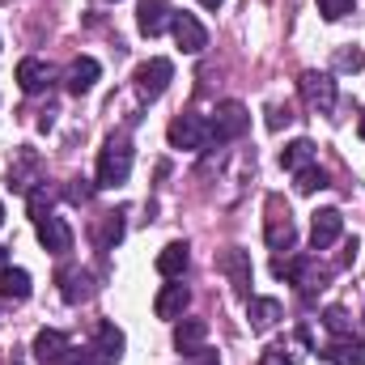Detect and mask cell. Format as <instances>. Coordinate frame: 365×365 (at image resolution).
<instances>
[{"label": "cell", "mask_w": 365, "mask_h": 365, "mask_svg": "<svg viewBox=\"0 0 365 365\" xmlns=\"http://www.w3.org/2000/svg\"><path fill=\"white\" fill-rule=\"evenodd\" d=\"M132 175V140L110 136L98 153V187H123Z\"/></svg>", "instance_id": "cell-1"}, {"label": "cell", "mask_w": 365, "mask_h": 365, "mask_svg": "<svg viewBox=\"0 0 365 365\" xmlns=\"http://www.w3.org/2000/svg\"><path fill=\"white\" fill-rule=\"evenodd\" d=\"M208 128H212V140H217V145H225V140H242V136H247V128H251V110H247L242 102L225 98V102H217V110H212Z\"/></svg>", "instance_id": "cell-2"}, {"label": "cell", "mask_w": 365, "mask_h": 365, "mask_svg": "<svg viewBox=\"0 0 365 365\" xmlns=\"http://www.w3.org/2000/svg\"><path fill=\"white\" fill-rule=\"evenodd\" d=\"M170 81H175V64H170L166 56H153V60H145V64L136 68V93H140L145 102H158Z\"/></svg>", "instance_id": "cell-3"}, {"label": "cell", "mask_w": 365, "mask_h": 365, "mask_svg": "<svg viewBox=\"0 0 365 365\" xmlns=\"http://www.w3.org/2000/svg\"><path fill=\"white\" fill-rule=\"evenodd\" d=\"M297 90H302V102L310 106V110H319V115H331L336 110V81H331V73H302V81H297Z\"/></svg>", "instance_id": "cell-4"}, {"label": "cell", "mask_w": 365, "mask_h": 365, "mask_svg": "<svg viewBox=\"0 0 365 365\" xmlns=\"http://www.w3.org/2000/svg\"><path fill=\"white\" fill-rule=\"evenodd\" d=\"M166 136H170L175 149H208V145H212V128H208L204 115H179V119L166 128Z\"/></svg>", "instance_id": "cell-5"}, {"label": "cell", "mask_w": 365, "mask_h": 365, "mask_svg": "<svg viewBox=\"0 0 365 365\" xmlns=\"http://www.w3.org/2000/svg\"><path fill=\"white\" fill-rule=\"evenodd\" d=\"M38 225V242H43V251L47 255H68L73 251V230H68V221L64 217H56V212H47L43 221H34Z\"/></svg>", "instance_id": "cell-6"}, {"label": "cell", "mask_w": 365, "mask_h": 365, "mask_svg": "<svg viewBox=\"0 0 365 365\" xmlns=\"http://www.w3.org/2000/svg\"><path fill=\"white\" fill-rule=\"evenodd\" d=\"M268 247L272 251H293V242H297V230H293V217H289V208H280V200H268Z\"/></svg>", "instance_id": "cell-7"}, {"label": "cell", "mask_w": 365, "mask_h": 365, "mask_svg": "<svg viewBox=\"0 0 365 365\" xmlns=\"http://www.w3.org/2000/svg\"><path fill=\"white\" fill-rule=\"evenodd\" d=\"M340 234H344L340 208H319L314 221H310V247H314V251H327L331 242H340Z\"/></svg>", "instance_id": "cell-8"}, {"label": "cell", "mask_w": 365, "mask_h": 365, "mask_svg": "<svg viewBox=\"0 0 365 365\" xmlns=\"http://www.w3.org/2000/svg\"><path fill=\"white\" fill-rule=\"evenodd\" d=\"M170 34H175V43H179L187 56H200V51L208 47V30H204L191 13H175V17H170Z\"/></svg>", "instance_id": "cell-9"}, {"label": "cell", "mask_w": 365, "mask_h": 365, "mask_svg": "<svg viewBox=\"0 0 365 365\" xmlns=\"http://www.w3.org/2000/svg\"><path fill=\"white\" fill-rule=\"evenodd\" d=\"M170 17H175V9H170L166 0H140V4H136V26H140V34H149V38H158L162 30H170Z\"/></svg>", "instance_id": "cell-10"}, {"label": "cell", "mask_w": 365, "mask_h": 365, "mask_svg": "<svg viewBox=\"0 0 365 365\" xmlns=\"http://www.w3.org/2000/svg\"><path fill=\"white\" fill-rule=\"evenodd\" d=\"M217 268L230 276V284H234L238 293H251V255H247L242 247H230V251H221Z\"/></svg>", "instance_id": "cell-11"}, {"label": "cell", "mask_w": 365, "mask_h": 365, "mask_svg": "<svg viewBox=\"0 0 365 365\" xmlns=\"http://www.w3.org/2000/svg\"><path fill=\"white\" fill-rule=\"evenodd\" d=\"M123 344H128V340H123V331H119L115 323H102L90 353H93V361H98V365H119V357H123Z\"/></svg>", "instance_id": "cell-12"}, {"label": "cell", "mask_w": 365, "mask_h": 365, "mask_svg": "<svg viewBox=\"0 0 365 365\" xmlns=\"http://www.w3.org/2000/svg\"><path fill=\"white\" fill-rule=\"evenodd\" d=\"M284 319V306L276 302V297H251L247 302V323H251V331H272L276 323Z\"/></svg>", "instance_id": "cell-13"}, {"label": "cell", "mask_w": 365, "mask_h": 365, "mask_svg": "<svg viewBox=\"0 0 365 365\" xmlns=\"http://www.w3.org/2000/svg\"><path fill=\"white\" fill-rule=\"evenodd\" d=\"M187 302H191V289L187 284H162V293L153 297V310H158V319H170V323H179L182 310H187Z\"/></svg>", "instance_id": "cell-14"}, {"label": "cell", "mask_w": 365, "mask_h": 365, "mask_svg": "<svg viewBox=\"0 0 365 365\" xmlns=\"http://www.w3.org/2000/svg\"><path fill=\"white\" fill-rule=\"evenodd\" d=\"M17 86H21V93H43L51 86V64L38 60V56H26L17 64Z\"/></svg>", "instance_id": "cell-15"}, {"label": "cell", "mask_w": 365, "mask_h": 365, "mask_svg": "<svg viewBox=\"0 0 365 365\" xmlns=\"http://www.w3.org/2000/svg\"><path fill=\"white\" fill-rule=\"evenodd\" d=\"M98 77H102V64L93 56H77L64 73V86H68V93H90Z\"/></svg>", "instance_id": "cell-16"}, {"label": "cell", "mask_w": 365, "mask_h": 365, "mask_svg": "<svg viewBox=\"0 0 365 365\" xmlns=\"http://www.w3.org/2000/svg\"><path fill=\"white\" fill-rule=\"evenodd\" d=\"M319 357L331 361V365H365V340H353V336L331 340V344L319 349Z\"/></svg>", "instance_id": "cell-17"}, {"label": "cell", "mask_w": 365, "mask_h": 365, "mask_svg": "<svg viewBox=\"0 0 365 365\" xmlns=\"http://www.w3.org/2000/svg\"><path fill=\"white\" fill-rule=\"evenodd\" d=\"M204 340H208V323L204 319H182V323H175V349L179 353L195 357L204 349Z\"/></svg>", "instance_id": "cell-18"}, {"label": "cell", "mask_w": 365, "mask_h": 365, "mask_svg": "<svg viewBox=\"0 0 365 365\" xmlns=\"http://www.w3.org/2000/svg\"><path fill=\"white\" fill-rule=\"evenodd\" d=\"M68 349H73V344H68V336H64V331H56V327H43V331L34 336V357H38L43 365H56Z\"/></svg>", "instance_id": "cell-19"}, {"label": "cell", "mask_w": 365, "mask_h": 365, "mask_svg": "<svg viewBox=\"0 0 365 365\" xmlns=\"http://www.w3.org/2000/svg\"><path fill=\"white\" fill-rule=\"evenodd\" d=\"M187 264H191L187 242H166V247L158 251V272L166 276V280H179V276L187 272Z\"/></svg>", "instance_id": "cell-20"}, {"label": "cell", "mask_w": 365, "mask_h": 365, "mask_svg": "<svg viewBox=\"0 0 365 365\" xmlns=\"http://www.w3.org/2000/svg\"><path fill=\"white\" fill-rule=\"evenodd\" d=\"M60 293H64V302H73V306L86 302L93 293V276L86 272V268H64V272H60Z\"/></svg>", "instance_id": "cell-21"}, {"label": "cell", "mask_w": 365, "mask_h": 365, "mask_svg": "<svg viewBox=\"0 0 365 365\" xmlns=\"http://www.w3.org/2000/svg\"><path fill=\"white\" fill-rule=\"evenodd\" d=\"M280 166H284L289 175H297V170L314 166V145H310V140H289V145L280 149Z\"/></svg>", "instance_id": "cell-22"}, {"label": "cell", "mask_w": 365, "mask_h": 365, "mask_svg": "<svg viewBox=\"0 0 365 365\" xmlns=\"http://www.w3.org/2000/svg\"><path fill=\"white\" fill-rule=\"evenodd\" d=\"M0 297L4 302H26L30 297V272L26 268H4L0 272Z\"/></svg>", "instance_id": "cell-23"}, {"label": "cell", "mask_w": 365, "mask_h": 365, "mask_svg": "<svg viewBox=\"0 0 365 365\" xmlns=\"http://www.w3.org/2000/svg\"><path fill=\"white\" fill-rule=\"evenodd\" d=\"M272 276L276 280H306V259L302 255H276L272 259Z\"/></svg>", "instance_id": "cell-24"}, {"label": "cell", "mask_w": 365, "mask_h": 365, "mask_svg": "<svg viewBox=\"0 0 365 365\" xmlns=\"http://www.w3.org/2000/svg\"><path fill=\"white\" fill-rule=\"evenodd\" d=\"M323 327H327L336 340L353 336V319H349V310H340V306H327V310H323Z\"/></svg>", "instance_id": "cell-25"}, {"label": "cell", "mask_w": 365, "mask_h": 365, "mask_svg": "<svg viewBox=\"0 0 365 365\" xmlns=\"http://www.w3.org/2000/svg\"><path fill=\"white\" fill-rule=\"evenodd\" d=\"M293 179H297V191H302V195H314V191L327 187V170H323V166H306V170H297Z\"/></svg>", "instance_id": "cell-26"}, {"label": "cell", "mask_w": 365, "mask_h": 365, "mask_svg": "<svg viewBox=\"0 0 365 365\" xmlns=\"http://www.w3.org/2000/svg\"><path fill=\"white\" fill-rule=\"evenodd\" d=\"M26 200H30V217H34V221H43V217L51 212V191H47V182L30 187V191H26Z\"/></svg>", "instance_id": "cell-27"}, {"label": "cell", "mask_w": 365, "mask_h": 365, "mask_svg": "<svg viewBox=\"0 0 365 365\" xmlns=\"http://www.w3.org/2000/svg\"><path fill=\"white\" fill-rule=\"evenodd\" d=\"M119 238H123V217H119V212H110V217H106V230H102V238H98V247L106 251V247H115Z\"/></svg>", "instance_id": "cell-28"}, {"label": "cell", "mask_w": 365, "mask_h": 365, "mask_svg": "<svg viewBox=\"0 0 365 365\" xmlns=\"http://www.w3.org/2000/svg\"><path fill=\"white\" fill-rule=\"evenodd\" d=\"M353 4H357V0H319V13H323L327 21H340V17L353 13Z\"/></svg>", "instance_id": "cell-29"}, {"label": "cell", "mask_w": 365, "mask_h": 365, "mask_svg": "<svg viewBox=\"0 0 365 365\" xmlns=\"http://www.w3.org/2000/svg\"><path fill=\"white\" fill-rule=\"evenodd\" d=\"M259 365H293V357H289V349H284V344H272V349H264Z\"/></svg>", "instance_id": "cell-30"}, {"label": "cell", "mask_w": 365, "mask_h": 365, "mask_svg": "<svg viewBox=\"0 0 365 365\" xmlns=\"http://www.w3.org/2000/svg\"><path fill=\"white\" fill-rule=\"evenodd\" d=\"M56 365H98V361H93V353H77V349H68Z\"/></svg>", "instance_id": "cell-31"}, {"label": "cell", "mask_w": 365, "mask_h": 365, "mask_svg": "<svg viewBox=\"0 0 365 365\" xmlns=\"http://www.w3.org/2000/svg\"><path fill=\"white\" fill-rule=\"evenodd\" d=\"M336 64H340V68H353V73H357V68L365 64V56H361V51H340V60H336Z\"/></svg>", "instance_id": "cell-32"}, {"label": "cell", "mask_w": 365, "mask_h": 365, "mask_svg": "<svg viewBox=\"0 0 365 365\" xmlns=\"http://www.w3.org/2000/svg\"><path fill=\"white\" fill-rule=\"evenodd\" d=\"M289 119H293V115H289V110H280V106L268 110V128H272V132H280V123H289Z\"/></svg>", "instance_id": "cell-33"}, {"label": "cell", "mask_w": 365, "mask_h": 365, "mask_svg": "<svg viewBox=\"0 0 365 365\" xmlns=\"http://www.w3.org/2000/svg\"><path fill=\"white\" fill-rule=\"evenodd\" d=\"M68 195L86 204V200H90V195H93V187H90V182H86V179H77V187H68Z\"/></svg>", "instance_id": "cell-34"}, {"label": "cell", "mask_w": 365, "mask_h": 365, "mask_svg": "<svg viewBox=\"0 0 365 365\" xmlns=\"http://www.w3.org/2000/svg\"><path fill=\"white\" fill-rule=\"evenodd\" d=\"M9 268V247H0V272Z\"/></svg>", "instance_id": "cell-35"}, {"label": "cell", "mask_w": 365, "mask_h": 365, "mask_svg": "<svg viewBox=\"0 0 365 365\" xmlns=\"http://www.w3.org/2000/svg\"><path fill=\"white\" fill-rule=\"evenodd\" d=\"M200 4H204V9H221L225 0H200Z\"/></svg>", "instance_id": "cell-36"}, {"label": "cell", "mask_w": 365, "mask_h": 365, "mask_svg": "<svg viewBox=\"0 0 365 365\" xmlns=\"http://www.w3.org/2000/svg\"><path fill=\"white\" fill-rule=\"evenodd\" d=\"M0 225H4V204H0Z\"/></svg>", "instance_id": "cell-37"}, {"label": "cell", "mask_w": 365, "mask_h": 365, "mask_svg": "<svg viewBox=\"0 0 365 365\" xmlns=\"http://www.w3.org/2000/svg\"><path fill=\"white\" fill-rule=\"evenodd\" d=\"M361 136H365V115H361Z\"/></svg>", "instance_id": "cell-38"}]
</instances>
